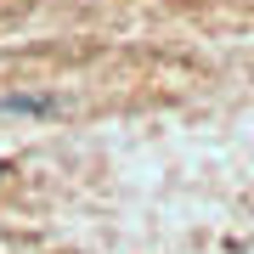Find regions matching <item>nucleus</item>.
Listing matches in <instances>:
<instances>
[]
</instances>
